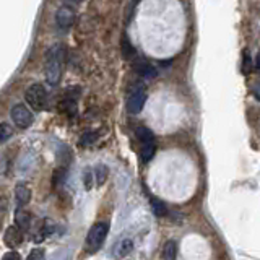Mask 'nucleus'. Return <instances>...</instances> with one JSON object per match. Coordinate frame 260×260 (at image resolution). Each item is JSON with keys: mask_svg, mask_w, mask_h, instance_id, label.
I'll return each instance as SVG.
<instances>
[{"mask_svg": "<svg viewBox=\"0 0 260 260\" xmlns=\"http://www.w3.org/2000/svg\"><path fill=\"white\" fill-rule=\"evenodd\" d=\"M65 63V47L62 44H55L49 47L44 57V75L46 81L51 86H57L62 78V70Z\"/></svg>", "mask_w": 260, "mask_h": 260, "instance_id": "nucleus-1", "label": "nucleus"}, {"mask_svg": "<svg viewBox=\"0 0 260 260\" xmlns=\"http://www.w3.org/2000/svg\"><path fill=\"white\" fill-rule=\"evenodd\" d=\"M109 233V223L108 221H98L94 223L91 228H89L88 236H86V241H85V247L86 252L89 254H94L101 249L103 242L106 241V236Z\"/></svg>", "mask_w": 260, "mask_h": 260, "instance_id": "nucleus-2", "label": "nucleus"}, {"mask_svg": "<svg viewBox=\"0 0 260 260\" xmlns=\"http://www.w3.org/2000/svg\"><path fill=\"white\" fill-rule=\"evenodd\" d=\"M24 100H26L28 106L35 111H43L47 104V91L44 85L41 83H32L26 93H24Z\"/></svg>", "mask_w": 260, "mask_h": 260, "instance_id": "nucleus-3", "label": "nucleus"}, {"mask_svg": "<svg viewBox=\"0 0 260 260\" xmlns=\"http://www.w3.org/2000/svg\"><path fill=\"white\" fill-rule=\"evenodd\" d=\"M10 117L13 120V124L18 128H28L31 127L32 120H35V116H32L31 109L26 104H15L10 109Z\"/></svg>", "mask_w": 260, "mask_h": 260, "instance_id": "nucleus-4", "label": "nucleus"}, {"mask_svg": "<svg viewBox=\"0 0 260 260\" xmlns=\"http://www.w3.org/2000/svg\"><path fill=\"white\" fill-rule=\"evenodd\" d=\"M77 13L72 5H62L55 13V26L60 32H67L75 23Z\"/></svg>", "mask_w": 260, "mask_h": 260, "instance_id": "nucleus-5", "label": "nucleus"}, {"mask_svg": "<svg viewBox=\"0 0 260 260\" xmlns=\"http://www.w3.org/2000/svg\"><path fill=\"white\" fill-rule=\"evenodd\" d=\"M146 101V93L142 83H135V86L130 89L128 100H127V109L130 114H138L145 106Z\"/></svg>", "mask_w": 260, "mask_h": 260, "instance_id": "nucleus-6", "label": "nucleus"}, {"mask_svg": "<svg viewBox=\"0 0 260 260\" xmlns=\"http://www.w3.org/2000/svg\"><path fill=\"white\" fill-rule=\"evenodd\" d=\"M23 239H24V231L20 230V228L16 226V224L7 228V231L4 234V242L7 244L8 247H12V249L18 247L20 244L23 242Z\"/></svg>", "mask_w": 260, "mask_h": 260, "instance_id": "nucleus-7", "label": "nucleus"}, {"mask_svg": "<svg viewBox=\"0 0 260 260\" xmlns=\"http://www.w3.org/2000/svg\"><path fill=\"white\" fill-rule=\"evenodd\" d=\"M31 200V189L26 184H16L15 187V203H16V208H23L26 207Z\"/></svg>", "mask_w": 260, "mask_h": 260, "instance_id": "nucleus-8", "label": "nucleus"}, {"mask_svg": "<svg viewBox=\"0 0 260 260\" xmlns=\"http://www.w3.org/2000/svg\"><path fill=\"white\" fill-rule=\"evenodd\" d=\"M135 70L137 73L140 75L142 78H146V80H151L156 77V69H154V65L148 60H145V59H138L135 62Z\"/></svg>", "mask_w": 260, "mask_h": 260, "instance_id": "nucleus-9", "label": "nucleus"}, {"mask_svg": "<svg viewBox=\"0 0 260 260\" xmlns=\"http://www.w3.org/2000/svg\"><path fill=\"white\" fill-rule=\"evenodd\" d=\"M15 219H16V226H18L20 230H23L24 233L29 230V226H31V215L24 208H16Z\"/></svg>", "mask_w": 260, "mask_h": 260, "instance_id": "nucleus-10", "label": "nucleus"}, {"mask_svg": "<svg viewBox=\"0 0 260 260\" xmlns=\"http://www.w3.org/2000/svg\"><path fill=\"white\" fill-rule=\"evenodd\" d=\"M135 134H137L138 142H140L142 145H145V143H154V135H153V132L148 127H137Z\"/></svg>", "mask_w": 260, "mask_h": 260, "instance_id": "nucleus-11", "label": "nucleus"}, {"mask_svg": "<svg viewBox=\"0 0 260 260\" xmlns=\"http://www.w3.org/2000/svg\"><path fill=\"white\" fill-rule=\"evenodd\" d=\"M177 244L176 241H166L162 246V260H176Z\"/></svg>", "mask_w": 260, "mask_h": 260, "instance_id": "nucleus-12", "label": "nucleus"}, {"mask_svg": "<svg viewBox=\"0 0 260 260\" xmlns=\"http://www.w3.org/2000/svg\"><path fill=\"white\" fill-rule=\"evenodd\" d=\"M151 208H153V213L162 218V216H166L168 215V207L165 205V202H161L159 199H151Z\"/></svg>", "mask_w": 260, "mask_h": 260, "instance_id": "nucleus-13", "label": "nucleus"}, {"mask_svg": "<svg viewBox=\"0 0 260 260\" xmlns=\"http://www.w3.org/2000/svg\"><path fill=\"white\" fill-rule=\"evenodd\" d=\"M132 250H134V241H132V239H124V241L120 242V246L117 247L116 255H117V257H125V255H128Z\"/></svg>", "mask_w": 260, "mask_h": 260, "instance_id": "nucleus-14", "label": "nucleus"}, {"mask_svg": "<svg viewBox=\"0 0 260 260\" xmlns=\"http://www.w3.org/2000/svg\"><path fill=\"white\" fill-rule=\"evenodd\" d=\"M154 151H156V145H154V143H145V145H142L140 156H142L143 161H150L154 156Z\"/></svg>", "mask_w": 260, "mask_h": 260, "instance_id": "nucleus-15", "label": "nucleus"}, {"mask_svg": "<svg viewBox=\"0 0 260 260\" xmlns=\"http://www.w3.org/2000/svg\"><path fill=\"white\" fill-rule=\"evenodd\" d=\"M12 135H13V127L10 124H7V122H2L0 124V145L5 143Z\"/></svg>", "mask_w": 260, "mask_h": 260, "instance_id": "nucleus-16", "label": "nucleus"}, {"mask_svg": "<svg viewBox=\"0 0 260 260\" xmlns=\"http://www.w3.org/2000/svg\"><path fill=\"white\" fill-rule=\"evenodd\" d=\"M94 177H96L98 185H103L106 182V179H108V168L104 165H98L94 169Z\"/></svg>", "mask_w": 260, "mask_h": 260, "instance_id": "nucleus-17", "label": "nucleus"}, {"mask_svg": "<svg viewBox=\"0 0 260 260\" xmlns=\"http://www.w3.org/2000/svg\"><path fill=\"white\" fill-rule=\"evenodd\" d=\"M98 140V132H86L81 135L80 138V145L81 146H88V145H93Z\"/></svg>", "mask_w": 260, "mask_h": 260, "instance_id": "nucleus-18", "label": "nucleus"}, {"mask_svg": "<svg viewBox=\"0 0 260 260\" xmlns=\"http://www.w3.org/2000/svg\"><path fill=\"white\" fill-rule=\"evenodd\" d=\"M122 52H124V55L127 57V59H130V57L135 55V49L134 46L128 43V39L124 38V41H122Z\"/></svg>", "mask_w": 260, "mask_h": 260, "instance_id": "nucleus-19", "label": "nucleus"}, {"mask_svg": "<svg viewBox=\"0 0 260 260\" xmlns=\"http://www.w3.org/2000/svg\"><path fill=\"white\" fill-rule=\"evenodd\" d=\"M26 260H46V252H44V249H39V247L32 249L29 252V255L26 257Z\"/></svg>", "mask_w": 260, "mask_h": 260, "instance_id": "nucleus-20", "label": "nucleus"}, {"mask_svg": "<svg viewBox=\"0 0 260 260\" xmlns=\"http://www.w3.org/2000/svg\"><path fill=\"white\" fill-rule=\"evenodd\" d=\"M93 173H91V171H85V187H86V189L89 190V189H91V185H93Z\"/></svg>", "mask_w": 260, "mask_h": 260, "instance_id": "nucleus-21", "label": "nucleus"}, {"mask_svg": "<svg viewBox=\"0 0 260 260\" xmlns=\"http://www.w3.org/2000/svg\"><path fill=\"white\" fill-rule=\"evenodd\" d=\"M2 260H21V258H20V254L16 250H8L7 254L2 257Z\"/></svg>", "mask_w": 260, "mask_h": 260, "instance_id": "nucleus-22", "label": "nucleus"}, {"mask_svg": "<svg viewBox=\"0 0 260 260\" xmlns=\"http://www.w3.org/2000/svg\"><path fill=\"white\" fill-rule=\"evenodd\" d=\"M252 93H254L255 100L260 101V81H257V83L254 85V88H252Z\"/></svg>", "mask_w": 260, "mask_h": 260, "instance_id": "nucleus-23", "label": "nucleus"}, {"mask_svg": "<svg viewBox=\"0 0 260 260\" xmlns=\"http://www.w3.org/2000/svg\"><path fill=\"white\" fill-rule=\"evenodd\" d=\"M250 65V59H249V55H247V52H244V67H242V70L246 72L247 70V67Z\"/></svg>", "mask_w": 260, "mask_h": 260, "instance_id": "nucleus-24", "label": "nucleus"}, {"mask_svg": "<svg viewBox=\"0 0 260 260\" xmlns=\"http://www.w3.org/2000/svg\"><path fill=\"white\" fill-rule=\"evenodd\" d=\"M67 2H69L70 5H75V4H80V2H83V0H67Z\"/></svg>", "mask_w": 260, "mask_h": 260, "instance_id": "nucleus-25", "label": "nucleus"}, {"mask_svg": "<svg viewBox=\"0 0 260 260\" xmlns=\"http://www.w3.org/2000/svg\"><path fill=\"white\" fill-rule=\"evenodd\" d=\"M257 70L260 72V55L257 57Z\"/></svg>", "mask_w": 260, "mask_h": 260, "instance_id": "nucleus-26", "label": "nucleus"}]
</instances>
